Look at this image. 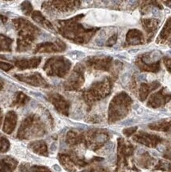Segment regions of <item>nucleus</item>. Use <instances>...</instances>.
Instances as JSON below:
<instances>
[{"label": "nucleus", "mask_w": 171, "mask_h": 172, "mask_svg": "<svg viewBox=\"0 0 171 172\" xmlns=\"http://www.w3.org/2000/svg\"><path fill=\"white\" fill-rule=\"evenodd\" d=\"M12 22L18 33L16 51L18 52L28 51L40 35V29L22 18H14Z\"/></svg>", "instance_id": "nucleus-1"}, {"label": "nucleus", "mask_w": 171, "mask_h": 172, "mask_svg": "<svg viewBox=\"0 0 171 172\" xmlns=\"http://www.w3.org/2000/svg\"><path fill=\"white\" fill-rule=\"evenodd\" d=\"M71 67L69 60L63 57H52L45 62L43 69L49 76L64 77Z\"/></svg>", "instance_id": "nucleus-2"}, {"label": "nucleus", "mask_w": 171, "mask_h": 172, "mask_svg": "<svg viewBox=\"0 0 171 172\" xmlns=\"http://www.w3.org/2000/svg\"><path fill=\"white\" fill-rule=\"evenodd\" d=\"M14 78L19 80L20 82L35 87H49V84L43 78L39 72H32V73H25V74H15Z\"/></svg>", "instance_id": "nucleus-3"}, {"label": "nucleus", "mask_w": 171, "mask_h": 172, "mask_svg": "<svg viewBox=\"0 0 171 172\" xmlns=\"http://www.w3.org/2000/svg\"><path fill=\"white\" fill-rule=\"evenodd\" d=\"M65 48V44L60 41H57L56 42H43L37 44L34 49L33 53H51V52H56L63 51Z\"/></svg>", "instance_id": "nucleus-4"}, {"label": "nucleus", "mask_w": 171, "mask_h": 172, "mask_svg": "<svg viewBox=\"0 0 171 172\" xmlns=\"http://www.w3.org/2000/svg\"><path fill=\"white\" fill-rule=\"evenodd\" d=\"M41 57H34L29 59L26 58H21V59H15L14 60V66L17 67L20 70L32 69L36 68L38 67L39 64H41Z\"/></svg>", "instance_id": "nucleus-5"}, {"label": "nucleus", "mask_w": 171, "mask_h": 172, "mask_svg": "<svg viewBox=\"0 0 171 172\" xmlns=\"http://www.w3.org/2000/svg\"><path fill=\"white\" fill-rule=\"evenodd\" d=\"M18 120V116L14 111H9L6 114L4 125H3V132L7 134H10L15 128L16 124Z\"/></svg>", "instance_id": "nucleus-6"}, {"label": "nucleus", "mask_w": 171, "mask_h": 172, "mask_svg": "<svg viewBox=\"0 0 171 172\" xmlns=\"http://www.w3.org/2000/svg\"><path fill=\"white\" fill-rule=\"evenodd\" d=\"M31 18H32V19L36 23L42 26L44 28L53 30V26H52V23L49 21L47 20L45 17L41 14V11H39V10H34L33 13H32V14H31Z\"/></svg>", "instance_id": "nucleus-7"}, {"label": "nucleus", "mask_w": 171, "mask_h": 172, "mask_svg": "<svg viewBox=\"0 0 171 172\" xmlns=\"http://www.w3.org/2000/svg\"><path fill=\"white\" fill-rule=\"evenodd\" d=\"M49 100L53 104L56 108L60 111H66L67 110L68 104L61 95L58 94H52L49 95Z\"/></svg>", "instance_id": "nucleus-8"}, {"label": "nucleus", "mask_w": 171, "mask_h": 172, "mask_svg": "<svg viewBox=\"0 0 171 172\" xmlns=\"http://www.w3.org/2000/svg\"><path fill=\"white\" fill-rule=\"evenodd\" d=\"M82 81H83V79H82V73L80 72V71H75L67 82L66 87L70 90L76 89L80 85H82Z\"/></svg>", "instance_id": "nucleus-9"}, {"label": "nucleus", "mask_w": 171, "mask_h": 172, "mask_svg": "<svg viewBox=\"0 0 171 172\" xmlns=\"http://www.w3.org/2000/svg\"><path fill=\"white\" fill-rule=\"evenodd\" d=\"M17 162L12 158L6 157L0 160V172H13Z\"/></svg>", "instance_id": "nucleus-10"}, {"label": "nucleus", "mask_w": 171, "mask_h": 172, "mask_svg": "<svg viewBox=\"0 0 171 172\" xmlns=\"http://www.w3.org/2000/svg\"><path fill=\"white\" fill-rule=\"evenodd\" d=\"M14 40L4 34H0V52H10L12 51Z\"/></svg>", "instance_id": "nucleus-11"}, {"label": "nucleus", "mask_w": 171, "mask_h": 172, "mask_svg": "<svg viewBox=\"0 0 171 172\" xmlns=\"http://www.w3.org/2000/svg\"><path fill=\"white\" fill-rule=\"evenodd\" d=\"M30 100V98L25 95L24 93L17 92L14 98L13 102L11 104V106H17V107H20V106H23L28 102Z\"/></svg>", "instance_id": "nucleus-12"}, {"label": "nucleus", "mask_w": 171, "mask_h": 172, "mask_svg": "<svg viewBox=\"0 0 171 172\" xmlns=\"http://www.w3.org/2000/svg\"><path fill=\"white\" fill-rule=\"evenodd\" d=\"M31 148L36 153L41 155L47 154V148L44 142L36 141L31 144Z\"/></svg>", "instance_id": "nucleus-13"}, {"label": "nucleus", "mask_w": 171, "mask_h": 172, "mask_svg": "<svg viewBox=\"0 0 171 172\" xmlns=\"http://www.w3.org/2000/svg\"><path fill=\"white\" fill-rule=\"evenodd\" d=\"M21 9L22 10V12L25 15L29 16L33 13V6L31 5V3L29 1H25L21 4Z\"/></svg>", "instance_id": "nucleus-14"}, {"label": "nucleus", "mask_w": 171, "mask_h": 172, "mask_svg": "<svg viewBox=\"0 0 171 172\" xmlns=\"http://www.w3.org/2000/svg\"><path fill=\"white\" fill-rule=\"evenodd\" d=\"M10 148V142L5 137L0 138V153L7 152L8 149Z\"/></svg>", "instance_id": "nucleus-15"}, {"label": "nucleus", "mask_w": 171, "mask_h": 172, "mask_svg": "<svg viewBox=\"0 0 171 172\" xmlns=\"http://www.w3.org/2000/svg\"><path fill=\"white\" fill-rule=\"evenodd\" d=\"M13 67L14 65H12L10 63L0 60V69L1 70H3L4 72H9L11 69H13Z\"/></svg>", "instance_id": "nucleus-16"}, {"label": "nucleus", "mask_w": 171, "mask_h": 172, "mask_svg": "<svg viewBox=\"0 0 171 172\" xmlns=\"http://www.w3.org/2000/svg\"><path fill=\"white\" fill-rule=\"evenodd\" d=\"M116 38H117V37H116V35H114V36H112V37H110L109 40H108L107 41V45L108 46H111V45H112V44L115 43L116 41Z\"/></svg>", "instance_id": "nucleus-17"}, {"label": "nucleus", "mask_w": 171, "mask_h": 172, "mask_svg": "<svg viewBox=\"0 0 171 172\" xmlns=\"http://www.w3.org/2000/svg\"><path fill=\"white\" fill-rule=\"evenodd\" d=\"M134 122H135V121L134 120H132V119H130V120H126V121H123L122 125H133L134 124Z\"/></svg>", "instance_id": "nucleus-18"}, {"label": "nucleus", "mask_w": 171, "mask_h": 172, "mask_svg": "<svg viewBox=\"0 0 171 172\" xmlns=\"http://www.w3.org/2000/svg\"><path fill=\"white\" fill-rule=\"evenodd\" d=\"M138 80L140 81H143V80H146V75H139Z\"/></svg>", "instance_id": "nucleus-19"}, {"label": "nucleus", "mask_w": 171, "mask_h": 172, "mask_svg": "<svg viewBox=\"0 0 171 172\" xmlns=\"http://www.w3.org/2000/svg\"><path fill=\"white\" fill-rule=\"evenodd\" d=\"M3 112H2V110L0 108V126H1V124H2V121H3Z\"/></svg>", "instance_id": "nucleus-20"}, {"label": "nucleus", "mask_w": 171, "mask_h": 172, "mask_svg": "<svg viewBox=\"0 0 171 172\" xmlns=\"http://www.w3.org/2000/svg\"><path fill=\"white\" fill-rule=\"evenodd\" d=\"M3 86H4V83H3V80L0 78V90H2L3 89Z\"/></svg>", "instance_id": "nucleus-21"}, {"label": "nucleus", "mask_w": 171, "mask_h": 172, "mask_svg": "<svg viewBox=\"0 0 171 172\" xmlns=\"http://www.w3.org/2000/svg\"><path fill=\"white\" fill-rule=\"evenodd\" d=\"M139 50H137V49H134V50H130L129 51V53H135V52H137Z\"/></svg>", "instance_id": "nucleus-22"}, {"label": "nucleus", "mask_w": 171, "mask_h": 172, "mask_svg": "<svg viewBox=\"0 0 171 172\" xmlns=\"http://www.w3.org/2000/svg\"><path fill=\"white\" fill-rule=\"evenodd\" d=\"M152 13H153L154 15H157V14H158V10H157V9H155V10L152 11Z\"/></svg>", "instance_id": "nucleus-23"}, {"label": "nucleus", "mask_w": 171, "mask_h": 172, "mask_svg": "<svg viewBox=\"0 0 171 172\" xmlns=\"http://www.w3.org/2000/svg\"><path fill=\"white\" fill-rule=\"evenodd\" d=\"M0 22H2V21H1V19H0ZM3 23V22H2Z\"/></svg>", "instance_id": "nucleus-24"}]
</instances>
